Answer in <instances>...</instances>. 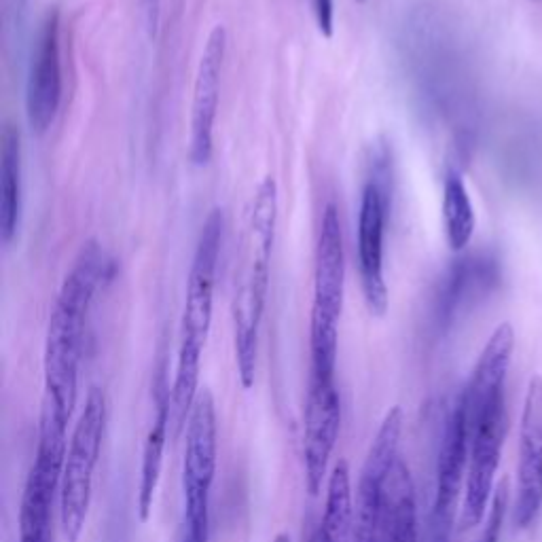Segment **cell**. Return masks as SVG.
I'll return each mask as SVG.
<instances>
[{
  "instance_id": "26",
  "label": "cell",
  "mask_w": 542,
  "mask_h": 542,
  "mask_svg": "<svg viewBox=\"0 0 542 542\" xmlns=\"http://www.w3.org/2000/svg\"><path fill=\"white\" fill-rule=\"evenodd\" d=\"M310 542H320V538H318V536H316V534H314V536H312V540H310Z\"/></svg>"
},
{
  "instance_id": "21",
  "label": "cell",
  "mask_w": 542,
  "mask_h": 542,
  "mask_svg": "<svg viewBox=\"0 0 542 542\" xmlns=\"http://www.w3.org/2000/svg\"><path fill=\"white\" fill-rule=\"evenodd\" d=\"M441 210L447 244L454 252H462L475 236L477 216L464 180L456 172H449L445 176Z\"/></svg>"
},
{
  "instance_id": "1",
  "label": "cell",
  "mask_w": 542,
  "mask_h": 542,
  "mask_svg": "<svg viewBox=\"0 0 542 542\" xmlns=\"http://www.w3.org/2000/svg\"><path fill=\"white\" fill-rule=\"evenodd\" d=\"M113 278V261L96 242H87L62 282L49 316L45 337V394L72 415L79 396V365L89 307L106 280Z\"/></svg>"
},
{
  "instance_id": "18",
  "label": "cell",
  "mask_w": 542,
  "mask_h": 542,
  "mask_svg": "<svg viewBox=\"0 0 542 542\" xmlns=\"http://www.w3.org/2000/svg\"><path fill=\"white\" fill-rule=\"evenodd\" d=\"M155 415L151 428L147 432V441L142 447V464H140V487H138V513L140 519L147 521L153 509V500L157 494V485L161 479V468H164V451L168 445V430L172 428V407L170 392L172 388L166 382V371L161 367L157 384H155Z\"/></svg>"
},
{
  "instance_id": "7",
  "label": "cell",
  "mask_w": 542,
  "mask_h": 542,
  "mask_svg": "<svg viewBox=\"0 0 542 542\" xmlns=\"http://www.w3.org/2000/svg\"><path fill=\"white\" fill-rule=\"evenodd\" d=\"M392 164L386 147L377 149L371 161V174L363 187L358 212V269L360 284L369 312H388V286L384 280V227L392 200Z\"/></svg>"
},
{
  "instance_id": "22",
  "label": "cell",
  "mask_w": 542,
  "mask_h": 542,
  "mask_svg": "<svg viewBox=\"0 0 542 542\" xmlns=\"http://www.w3.org/2000/svg\"><path fill=\"white\" fill-rule=\"evenodd\" d=\"M498 278V271L494 261L487 259H464L460 261L445 282V291H443V312L445 316L454 314L458 307L464 303V299H473L481 293H485L487 288H492V284Z\"/></svg>"
},
{
  "instance_id": "24",
  "label": "cell",
  "mask_w": 542,
  "mask_h": 542,
  "mask_svg": "<svg viewBox=\"0 0 542 542\" xmlns=\"http://www.w3.org/2000/svg\"><path fill=\"white\" fill-rule=\"evenodd\" d=\"M140 9H142V15H144V26H147L151 39H155L157 30H159L161 0H140Z\"/></svg>"
},
{
  "instance_id": "19",
  "label": "cell",
  "mask_w": 542,
  "mask_h": 542,
  "mask_svg": "<svg viewBox=\"0 0 542 542\" xmlns=\"http://www.w3.org/2000/svg\"><path fill=\"white\" fill-rule=\"evenodd\" d=\"M22 216V140L20 130L7 123L0 147V240L9 246Z\"/></svg>"
},
{
  "instance_id": "23",
  "label": "cell",
  "mask_w": 542,
  "mask_h": 542,
  "mask_svg": "<svg viewBox=\"0 0 542 542\" xmlns=\"http://www.w3.org/2000/svg\"><path fill=\"white\" fill-rule=\"evenodd\" d=\"M312 9L316 17V26L322 36L331 39L335 32V5L333 0H312Z\"/></svg>"
},
{
  "instance_id": "27",
  "label": "cell",
  "mask_w": 542,
  "mask_h": 542,
  "mask_svg": "<svg viewBox=\"0 0 542 542\" xmlns=\"http://www.w3.org/2000/svg\"><path fill=\"white\" fill-rule=\"evenodd\" d=\"M356 3H365V0H356Z\"/></svg>"
},
{
  "instance_id": "4",
  "label": "cell",
  "mask_w": 542,
  "mask_h": 542,
  "mask_svg": "<svg viewBox=\"0 0 542 542\" xmlns=\"http://www.w3.org/2000/svg\"><path fill=\"white\" fill-rule=\"evenodd\" d=\"M68 422L58 403L45 396L39 424V445L28 473L20 504V542H49L53 502L60 500V485L68 451Z\"/></svg>"
},
{
  "instance_id": "17",
  "label": "cell",
  "mask_w": 542,
  "mask_h": 542,
  "mask_svg": "<svg viewBox=\"0 0 542 542\" xmlns=\"http://www.w3.org/2000/svg\"><path fill=\"white\" fill-rule=\"evenodd\" d=\"M373 542H418V502L409 466L399 458L390 471Z\"/></svg>"
},
{
  "instance_id": "9",
  "label": "cell",
  "mask_w": 542,
  "mask_h": 542,
  "mask_svg": "<svg viewBox=\"0 0 542 542\" xmlns=\"http://www.w3.org/2000/svg\"><path fill=\"white\" fill-rule=\"evenodd\" d=\"M471 430V451H468L466 490L462 504V528L471 530L483 521L490 504L494 481L500 464L504 432H507V407L504 394L487 405L468 424Z\"/></svg>"
},
{
  "instance_id": "2",
  "label": "cell",
  "mask_w": 542,
  "mask_h": 542,
  "mask_svg": "<svg viewBox=\"0 0 542 542\" xmlns=\"http://www.w3.org/2000/svg\"><path fill=\"white\" fill-rule=\"evenodd\" d=\"M278 225V185L274 176H265L248 210L240 257L233 286V343L242 386L255 384L259 329L267 303L271 255H274Z\"/></svg>"
},
{
  "instance_id": "11",
  "label": "cell",
  "mask_w": 542,
  "mask_h": 542,
  "mask_svg": "<svg viewBox=\"0 0 542 542\" xmlns=\"http://www.w3.org/2000/svg\"><path fill=\"white\" fill-rule=\"evenodd\" d=\"M62 102V53H60V13L49 11L41 24L32 49L26 117L32 134L43 136L56 119Z\"/></svg>"
},
{
  "instance_id": "14",
  "label": "cell",
  "mask_w": 542,
  "mask_h": 542,
  "mask_svg": "<svg viewBox=\"0 0 542 542\" xmlns=\"http://www.w3.org/2000/svg\"><path fill=\"white\" fill-rule=\"evenodd\" d=\"M227 51V30L216 26L204 45L200 64H197L193 100H191V136L189 159L195 166H206L214 149V121L219 111L221 77Z\"/></svg>"
},
{
  "instance_id": "8",
  "label": "cell",
  "mask_w": 542,
  "mask_h": 542,
  "mask_svg": "<svg viewBox=\"0 0 542 542\" xmlns=\"http://www.w3.org/2000/svg\"><path fill=\"white\" fill-rule=\"evenodd\" d=\"M223 227H225L223 210L212 208L204 221L200 240H197V248L193 255V263L189 269L183 322H180L178 354H191L202 358L212 324L214 284L223 244Z\"/></svg>"
},
{
  "instance_id": "10",
  "label": "cell",
  "mask_w": 542,
  "mask_h": 542,
  "mask_svg": "<svg viewBox=\"0 0 542 542\" xmlns=\"http://www.w3.org/2000/svg\"><path fill=\"white\" fill-rule=\"evenodd\" d=\"M341 428V401L335 375L310 373L303 420V471L305 487L318 496L329 479V464Z\"/></svg>"
},
{
  "instance_id": "20",
  "label": "cell",
  "mask_w": 542,
  "mask_h": 542,
  "mask_svg": "<svg viewBox=\"0 0 542 542\" xmlns=\"http://www.w3.org/2000/svg\"><path fill=\"white\" fill-rule=\"evenodd\" d=\"M354 492L352 477L346 462H337L327 479V498H324V515L316 536L320 542H350L354 536Z\"/></svg>"
},
{
  "instance_id": "12",
  "label": "cell",
  "mask_w": 542,
  "mask_h": 542,
  "mask_svg": "<svg viewBox=\"0 0 542 542\" xmlns=\"http://www.w3.org/2000/svg\"><path fill=\"white\" fill-rule=\"evenodd\" d=\"M403 435V411L394 407L386 413L377 435L369 447L363 471H360L356 490V513H354V536L352 542H373L379 504H382L384 485L399 462V445Z\"/></svg>"
},
{
  "instance_id": "6",
  "label": "cell",
  "mask_w": 542,
  "mask_h": 542,
  "mask_svg": "<svg viewBox=\"0 0 542 542\" xmlns=\"http://www.w3.org/2000/svg\"><path fill=\"white\" fill-rule=\"evenodd\" d=\"M219 454L216 407L208 388L200 390L187 422V445L183 460L185 523L183 542H208L210 538V492Z\"/></svg>"
},
{
  "instance_id": "16",
  "label": "cell",
  "mask_w": 542,
  "mask_h": 542,
  "mask_svg": "<svg viewBox=\"0 0 542 542\" xmlns=\"http://www.w3.org/2000/svg\"><path fill=\"white\" fill-rule=\"evenodd\" d=\"M513 350H515V331L509 322H504L492 333V337L487 339L485 348L477 360V367L471 375V382L466 384L460 396L468 424H471L494 399L504 394V379H507Z\"/></svg>"
},
{
  "instance_id": "13",
  "label": "cell",
  "mask_w": 542,
  "mask_h": 542,
  "mask_svg": "<svg viewBox=\"0 0 542 542\" xmlns=\"http://www.w3.org/2000/svg\"><path fill=\"white\" fill-rule=\"evenodd\" d=\"M468 451H471V430L462 403L451 411L445 424L439 462H437V496L430 517V542H449L454 528L456 502L466 481Z\"/></svg>"
},
{
  "instance_id": "3",
  "label": "cell",
  "mask_w": 542,
  "mask_h": 542,
  "mask_svg": "<svg viewBox=\"0 0 542 542\" xmlns=\"http://www.w3.org/2000/svg\"><path fill=\"white\" fill-rule=\"evenodd\" d=\"M343 288H346V255H343V233L339 212L333 204L322 214L320 238L316 250L314 303L310 316V373L335 375L339 318L343 310Z\"/></svg>"
},
{
  "instance_id": "25",
  "label": "cell",
  "mask_w": 542,
  "mask_h": 542,
  "mask_svg": "<svg viewBox=\"0 0 542 542\" xmlns=\"http://www.w3.org/2000/svg\"><path fill=\"white\" fill-rule=\"evenodd\" d=\"M271 542H293V540H291V536H288V534H284V532H282V534H278V536H276L274 540H271Z\"/></svg>"
},
{
  "instance_id": "15",
  "label": "cell",
  "mask_w": 542,
  "mask_h": 542,
  "mask_svg": "<svg viewBox=\"0 0 542 542\" xmlns=\"http://www.w3.org/2000/svg\"><path fill=\"white\" fill-rule=\"evenodd\" d=\"M519 487L515 523L528 528L542 507V379L532 377L519 430Z\"/></svg>"
},
{
  "instance_id": "5",
  "label": "cell",
  "mask_w": 542,
  "mask_h": 542,
  "mask_svg": "<svg viewBox=\"0 0 542 542\" xmlns=\"http://www.w3.org/2000/svg\"><path fill=\"white\" fill-rule=\"evenodd\" d=\"M106 428V399L100 388L87 394L85 407L68 441L60 485V530L64 542H77L92 502L94 473Z\"/></svg>"
}]
</instances>
